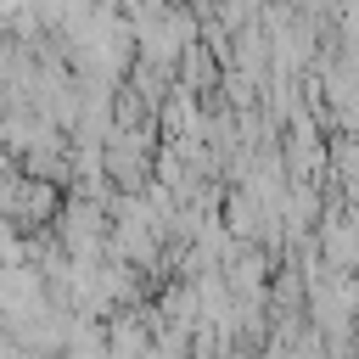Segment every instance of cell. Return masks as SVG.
<instances>
[{"label":"cell","mask_w":359,"mask_h":359,"mask_svg":"<svg viewBox=\"0 0 359 359\" xmlns=\"http://www.w3.org/2000/svg\"><path fill=\"white\" fill-rule=\"evenodd\" d=\"M230 286L236 292H264V252H241L230 264Z\"/></svg>","instance_id":"cell-2"},{"label":"cell","mask_w":359,"mask_h":359,"mask_svg":"<svg viewBox=\"0 0 359 359\" xmlns=\"http://www.w3.org/2000/svg\"><path fill=\"white\" fill-rule=\"evenodd\" d=\"M320 258L331 269H359V224L353 219H331L320 230Z\"/></svg>","instance_id":"cell-1"}]
</instances>
